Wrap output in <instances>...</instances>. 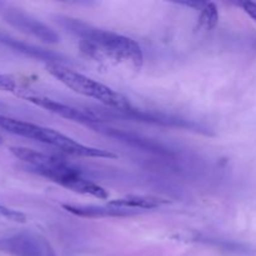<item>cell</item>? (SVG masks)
Here are the masks:
<instances>
[{"label": "cell", "mask_w": 256, "mask_h": 256, "mask_svg": "<svg viewBox=\"0 0 256 256\" xmlns=\"http://www.w3.org/2000/svg\"><path fill=\"white\" fill-rule=\"evenodd\" d=\"M0 250L10 256H55L48 240L32 232L4 238L0 240Z\"/></svg>", "instance_id": "5"}, {"label": "cell", "mask_w": 256, "mask_h": 256, "mask_svg": "<svg viewBox=\"0 0 256 256\" xmlns=\"http://www.w3.org/2000/svg\"><path fill=\"white\" fill-rule=\"evenodd\" d=\"M79 48L82 55L105 68H129L140 70L144 60L142 48L135 40L116 32L79 24Z\"/></svg>", "instance_id": "1"}, {"label": "cell", "mask_w": 256, "mask_h": 256, "mask_svg": "<svg viewBox=\"0 0 256 256\" xmlns=\"http://www.w3.org/2000/svg\"><path fill=\"white\" fill-rule=\"evenodd\" d=\"M46 70L52 76H54L55 79L59 80L62 84L72 89L76 94L92 98L106 106L115 108L118 110L129 109L130 104L124 95L102 82H95L94 79L86 76V75L80 74V72L69 69L62 64H58V62H49L46 65Z\"/></svg>", "instance_id": "2"}, {"label": "cell", "mask_w": 256, "mask_h": 256, "mask_svg": "<svg viewBox=\"0 0 256 256\" xmlns=\"http://www.w3.org/2000/svg\"><path fill=\"white\" fill-rule=\"evenodd\" d=\"M0 220L16 222V224H25L26 222V215L22 214L19 210L10 209V208L0 205Z\"/></svg>", "instance_id": "11"}, {"label": "cell", "mask_w": 256, "mask_h": 256, "mask_svg": "<svg viewBox=\"0 0 256 256\" xmlns=\"http://www.w3.org/2000/svg\"><path fill=\"white\" fill-rule=\"evenodd\" d=\"M2 138H0V144H2Z\"/></svg>", "instance_id": "14"}, {"label": "cell", "mask_w": 256, "mask_h": 256, "mask_svg": "<svg viewBox=\"0 0 256 256\" xmlns=\"http://www.w3.org/2000/svg\"><path fill=\"white\" fill-rule=\"evenodd\" d=\"M168 204L166 199L159 196H152V195H129V196L120 198V199L112 200L108 205L119 209L130 210L135 212L138 210H152Z\"/></svg>", "instance_id": "8"}, {"label": "cell", "mask_w": 256, "mask_h": 256, "mask_svg": "<svg viewBox=\"0 0 256 256\" xmlns=\"http://www.w3.org/2000/svg\"><path fill=\"white\" fill-rule=\"evenodd\" d=\"M242 8L250 18L256 22V2H242Z\"/></svg>", "instance_id": "13"}, {"label": "cell", "mask_w": 256, "mask_h": 256, "mask_svg": "<svg viewBox=\"0 0 256 256\" xmlns=\"http://www.w3.org/2000/svg\"><path fill=\"white\" fill-rule=\"evenodd\" d=\"M25 99L28 102H30L32 104L36 105V106L42 108L46 112H52V114H56L59 116L65 118L68 120H72V122H80V124H86V125H92L98 124V122H102L99 116L96 114L92 112H84L82 109H76V108L72 106V105L62 104V102H55V100L49 99V98L44 96H32V95H28L25 96Z\"/></svg>", "instance_id": "6"}, {"label": "cell", "mask_w": 256, "mask_h": 256, "mask_svg": "<svg viewBox=\"0 0 256 256\" xmlns=\"http://www.w3.org/2000/svg\"><path fill=\"white\" fill-rule=\"evenodd\" d=\"M16 89L18 85L12 78L8 76V75L0 74V90H2V92H16Z\"/></svg>", "instance_id": "12"}, {"label": "cell", "mask_w": 256, "mask_h": 256, "mask_svg": "<svg viewBox=\"0 0 256 256\" xmlns=\"http://www.w3.org/2000/svg\"><path fill=\"white\" fill-rule=\"evenodd\" d=\"M34 172L40 176L46 178L55 184L78 192V194L96 198L100 200H106L109 198V194L104 188L82 176L80 172L72 169L65 160H62L54 166L42 168V169H36Z\"/></svg>", "instance_id": "3"}, {"label": "cell", "mask_w": 256, "mask_h": 256, "mask_svg": "<svg viewBox=\"0 0 256 256\" xmlns=\"http://www.w3.org/2000/svg\"><path fill=\"white\" fill-rule=\"evenodd\" d=\"M218 22V10L214 4H204L202 9V15H200L199 24L200 26H204L205 29H212Z\"/></svg>", "instance_id": "10"}, {"label": "cell", "mask_w": 256, "mask_h": 256, "mask_svg": "<svg viewBox=\"0 0 256 256\" xmlns=\"http://www.w3.org/2000/svg\"><path fill=\"white\" fill-rule=\"evenodd\" d=\"M2 16H4L5 19H6V22H10L12 26L18 28V29L22 30V32L35 35V36L40 38V39L45 40V42H58V35L55 34L50 28H48L46 25L40 22L39 20L32 19V18L28 16L26 14H22V12H16V10L5 9V12H2Z\"/></svg>", "instance_id": "7"}, {"label": "cell", "mask_w": 256, "mask_h": 256, "mask_svg": "<svg viewBox=\"0 0 256 256\" xmlns=\"http://www.w3.org/2000/svg\"><path fill=\"white\" fill-rule=\"evenodd\" d=\"M0 128L5 132H10V134L54 146L62 150V152H66L68 148L70 146V142H72V138L62 134L56 130L32 124V122H22V120L14 119V118L5 116L2 114H0Z\"/></svg>", "instance_id": "4"}, {"label": "cell", "mask_w": 256, "mask_h": 256, "mask_svg": "<svg viewBox=\"0 0 256 256\" xmlns=\"http://www.w3.org/2000/svg\"><path fill=\"white\" fill-rule=\"evenodd\" d=\"M66 212L82 218H92V219H98V218H119V216H129L134 215L135 212L130 210L119 209V208L110 206H98V205H62Z\"/></svg>", "instance_id": "9"}]
</instances>
